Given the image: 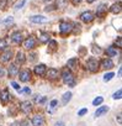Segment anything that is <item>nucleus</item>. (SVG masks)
I'll use <instances>...</instances> for the list:
<instances>
[{
  "mask_svg": "<svg viewBox=\"0 0 122 126\" xmlns=\"http://www.w3.org/2000/svg\"><path fill=\"white\" fill-rule=\"evenodd\" d=\"M88 112V109H81L79 112H78V116H83V115H85Z\"/></svg>",
  "mask_w": 122,
  "mask_h": 126,
  "instance_id": "72a5a7b5",
  "label": "nucleus"
},
{
  "mask_svg": "<svg viewBox=\"0 0 122 126\" xmlns=\"http://www.w3.org/2000/svg\"><path fill=\"white\" fill-rule=\"evenodd\" d=\"M4 76H5V69H4L3 66H0V78L4 77Z\"/></svg>",
  "mask_w": 122,
  "mask_h": 126,
  "instance_id": "f704fd0d",
  "label": "nucleus"
},
{
  "mask_svg": "<svg viewBox=\"0 0 122 126\" xmlns=\"http://www.w3.org/2000/svg\"><path fill=\"white\" fill-rule=\"evenodd\" d=\"M86 67H88V69H89L90 72L95 73V72H97V71H99V67H100V62H99L96 58L91 57V58L88 61V63H86Z\"/></svg>",
  "mask_w": 122,
  "mask_h": 126,
  "instance_id": "f03ea898",
  "label": "nucleus"
},
{
  "mask_svg": "<svg viewBox=\"0 0 122 126\" xmlns=\"http://www.w3.org/2000/svg\"><path fill=\"white\" fill-rule=\"evenodd\" d=\"M67 4H68L67 0H57V6H58V8H60V9L66 8V6H67Z\"/></svg>",
  "mask_w": 122,
  "mask_h": 126,
  "instance_id": "b1692460",
  "label": "nucleus"
},
{
  "mask_svg": "<svg viewBox=\"0 0 122 126\" xmlns=\"http://www.w3.org/2000/svg\"><path fill=\"white\" fill-rule=\"evenodd\" d=\"M25 54L22 53V52H17V54H16V62L19 63V64H22V63L25 62Z\"/></svg>",
  "mask_w": 122,
  "mask_h": 126,
  "instance_id": "5701e85b",
  "label": "nucleus"
},
{
  "mask_svg": "<svg viewBox=\"0 0 122 126\" xmlns=\"http://www.w3.org/2000/svg\"><path fill=\"white\" fill-rule=\"evenodd\" d=\"M105 11H106V6H105L104 4H101V5L97 8V16H101Z\"/></svg>",
  "mask_w": 122,
  "mask_h": 126,
  "instance_id": "393cba45",
  "label": "nucleus"
},
{
  "mask_svg": "<svg viewBox=\"0 0 122 126\" xmlns=\"http://www.w3.org/2000/svg\"><path fill=\"white\" fill-rule=\"evenodd\" d=\"M20 109H21V111L24 112V114H30L31 111H32V104L30 103V101H27V100H25V101H22L21 104H20Z\"/></svg>",
  "mask_w": 122,
  "mask_h": 126,
  "instance_id": "20e7f679",
  "label": "nucleus"
},
{
  "mask_svg": "<svg viewBox=\"0 0 122 126\" xmlns=\"http://www.w3.org/2000/svg\"><path fill=\"white\" fill-rule=\"evenodd\" d=\"M30 20H31V22H33V24H44V22L48 21V19L44 17V16H42V15H35V16H31Z\"/></svg>",
  "mask_w": 122,
  "mask_h": 126,
  "instance_id": "6e6552de",
  "label": "nucleus"
},
{
  "mask_svg": "<svg viewBox=\"0 0 122 126\" xmlns=\"http://www.w3.org/2000/svg\"><path fill=\"white\" fill-rule=\"evenodd\" d=\"M110 11L112 13V14H120L121 13V3L118 1V3H115L111 8H110Z\"/></svg>",
  "mask_w": 122,
  "mask_h": 126,
  "instance_id": "f3484780",
  "label": "nucleus"
},
{
  "mask_svg": "<svg viewBox=\"0 0 122 126\" xmlns=\"http://www.w3.org/2000/svg\"><path fill=\"white\" fill-rule=\"evenodd\" d=\"M10 99H11V94L9 93V90H8V89H4V90L0 92V100H1L4 104H5V103H8Z\"/></svg>",
  "mask_w": 122,
  "mask_h": 126,
  "instance_id": "9d476101",
  "label": "nucleus"
},
{
  "mask_svg": "<svg viewBox=\"0 0 122 126\" xmlns=\"http://www.w3.org/2000/svg\"><path fill=\"white\" fill-rule=\"evenodd\" d=\"M121 95H122V90L118 89V90L113 94V99H121Z\"/></svg>",
  "mask_w": 122,
  "mask_h": 126,
  "instance_id": "c85d7f7f",
  "label": "nucleus"
},
{
  "mask_svg": "<svg viewBox=\"0 0 122 126\" xmlns=\"http://www.w3.org/2000/svg\"><path fill=\"white\" fill-rule=\"evenodd\" d=\"M22 45L26 49H32L36 46V40L33 37H27L25 41H22Z\"/></svg>",
  "mask_w": 122,
  "mask_h": 126,
  "instance_id": "423d86ee",
  "label": "nucleus"
},
{
  "mask_svg": "<svg viewBox=\"0 0 122 126\" xmlns=\"http://www.w3.org/2000/svg\"><path fill=\"white\" fill-rule=\"evenodd\" d=\"M80 1H81V0H73L74 4H78V3H80Z\"/></svg>",
  "mask_w": 122,
  "mask_h": 126,
  "instance_id": "79ce46f5",
  "label": "nucleus"
},
{
  "mask_svg": "<svg viewBox=\"0 0 122 126\" xmlns=\"http://www.w3.org/2000/svg\"><path fill=\"white\" fill-rule=\"evenodd\" d=\"M25 3H26V0H21V1H20V3H17V4H16V6H15V9H16V10H19V9H21V8H22V6L25 5Z\"/></svg>",
  "mask_w": 122,
  "mask_h": 126,
  "instance_id": "c756f323",
  "label": "nucleus"
},
{
  "mask_svg": "<svg viewBox=\"0 0 122 126\" xmlns=\"http://www.w3.org/2000/svg\"><path fill=\"white\" fill-rule=\"evenodd\" d=\"M54 126H64V122H62V121H59V122H57Z\"/></svg>",
  "mask_w": 122,
  "mask_h": 126,
  "instance_id": "a19ab883",
  "label": "nucleus"
},
{
  "mask_svg": "<svg viewBox=\"0 0 122 126\" xmlns=\"http://www.w3.org/2000/svg\"><path fill=\"white\" fill-rule=\"evenodd\" d=\"M107 111H108V106H100V108L95 111V116H96V117H99V116H101V115L106 114Z\"/></svg>",
  "mask_w": 122,
  "mask_h": 126,
  "instance_id": "a211bd4d",
  "label": "nucleus"
},
{
  "mask_svg": "<svg viewBox=\"0 0 122 126\" xmlns=\"http://www.w3.org/2000/svg\"><path fill=\"white\" fill-rule=\"evenodd\" d=\"M49 41V35L47 33V32H42L41 35H40V42L41 43H46V42H48Z\"/></svg>",
  "mask_w": 122,
  "mask_h": 126,
  "instance_id": "4be33fe9",
  "label": "nucleus"
},
{
  "mask_svg": "<svg viewBox=\"0 0 122 126\" xmlns=\"http://www.w3.org/2000/svg\"><path fill=\"white\" fill-rule=\"evenodd\" d=\"M30 79H31V72H30L28 69H24V71L20 72V80H21V82L26 83V82H28Z\"/></svg>",
  "mask_w": 122,
  "mask_h": 126,
  "instance_id": "1a4fd4ad",
  "label": "nucleus"
},
{
  "mask_svg": "<svg viewBox=\"0 0 122 126\" xmlns=\"http://www.w3.org/2000/svg\"><path fill=\"white\" fill-rule=\"evenodd\" d=\"M8 72H9V76H10V77H15V76L19 74V67H17L16 64H10Z\"/></svg>",
  "mask_w": 122,
  "mask_h": 126,
  "instance_id": "dca6fc26",
  "label": "nucleus"
},
{
  "mask_svg": "<svg viewBox=\"0 0 122 126\" xmlns=\"http://www.w3.org/2000/svg\"><path fill=\"white\" fill-rule=\"evenodd\" d=\"M62 79H63V82L66 83V84H68V85H74L75 84V80H74V76H73V73L68 69V68H66V69H63V72H62Z\"/></svg>",
  "mask_w": 122,
  "mask_h": 126,
  "instance_id": "f257e3e1",
  "label": "nucleus"
},
{
  "mask_svg": "<svg viewBox=\"0 0 122 126\" xmlns=\"http://www.w3.org/2000/svg\"><path fill=\"white\" fill-rule=\"evenodd\" d=\"M46 76H47V78L48 79H55V78H58V76H59V72L57 71V69H54V68H49L48 71H46Z\"/></svg>",
  "mask_w": 122,
  "mask_h": 126,
  "instance_id": "f8f14e48",
  "label": "nucleus"
},
{
  "mask_svg": "<svg viewBox=\"0 0 122 126\" xmlns=\"http://www.w3.org/2000/svg\"><path fill=\"white\" fill-rule=\"evenodd\" d=\"M11 41H13L15 45H20V43H22V41H24V38H22V33H21V32H14V33L11 35Z\"/></svg>",
  "mask_w": 122,
  "mask_h": 126,
  "instance_id": "9b49d317",
  "label": "nucleus"
},
{
  "mask_svg": "<svg viewBox=\"0 0 122 126\" xmlns=\"http://www.w3.org/2000/svg\"><path fill=\"white\" fill-rule=\"evenodd\" d=\"M44 1H51V0H44Z\"/></svg>",
  "mask_w": 122,
  "mask_h": 126,
  "instance_id": "c03bdc74",
  "label": "nucleus"
},
{
  "mask_svg": "<svg viewBox=\"0 0 122 126\" xmlns=\"http://www.w3.org/2000/svg\"><path fill=\"white\" fill-rule=\"evenodd\" d=\"M106 53H107V56H108V57H115V56L117 54V49H116V47L110 46V47H107Z\"/></svg>",
  "mask_w": 122,
  "mask_h": 126,
  "instance_id": "aec40b11",
  "label": "nucleus"
},
{
  "mask_svg": "<svg viewBox=\"0 0 122 126\" xmlns=\"http://www.w3.org/2000/svg\"><path fill=\"white\" fill-rule=\"evenodd\" d=\"M6 47H8V42H6V40L1 38V40H0V51H3V49H5Z\"/></svg>",
  "mask_w": 122,
  "mask_h": 126,
  "instance_id": "bb28decb",
  "label": "nucleus"
},
{
  "mask_svg": "<svg viewBox=\"0 0 122 126\" xmlns=\"http://www.w3.org/2000/svg\"><path fill=\"white\" fill-rule=\"evenodd\" d=\"M72 93L70 92H67L64 95H63V98H62V103H63V105H67L69 101H70V99H72Z\"/></svg>",
  "mask_w": 122,
  "mask_h": 126,
  "instance_id": "412c9836",
  "label": "nucleus"
},
{
  "mask_svg": "<svg viewBox=\"0 0 122 126\" xmlns=\"http://www.w3.org/2000/svg\"><path fill=\"white\" fill-rule=\"evenodd\" d=\"M21 126H32V124H31V121L30 120H22L21 121Z\"/></svg>",
  "mask_w": 122,
  "mask_h": 126,
  "instance_id": "7c9ffc66",
  "label": "nucleus"
},
{
  "mask_svg": "<svg viewBox=\"0 0 122 126\" xmlns=\"http://www.w3.org/2000/svg\"><path fill=\"white\" fill-rule=\"evenodd\" d=\"M78 63H79V61H78V58H70L69 61H68V63H67V66H68V68H77L78 67Z\"/></svg>",
  "mask_w": 122,
  "mask_h": 126,
  "instance_id": "6ab92c4d",
  "label": "nucleus"
},
{
  "mask_svg": "<svg viewBox=\"0 0 122 126\" xmlns=\"http://www.w3.org/2000/svg\"><path fill=\"white\" fill-rule=\"evenodd\" d=\"M13 21H14V19L10 16L9 19H5V20H4V24H5V25H8V24H13Z\"/></svg>",
  "mask_w": 122,
  "mask_h": 126,
  "instance_id": "2f4dec72",
  "label": "nucleus"
},
{
  "mask_svg": "<svg viewBox=\"0 0 122 126\" xmlns=\"http://www.w3.org/2000/svg\"><path fill=\"white\" fill-rule=\"evenodd\" d=\"M31 124H32V126H43V125H44V117H43L42 115L37 114V115L33 116Z\"/></svg>",
  "mask_w": 122,
  "mask_h": 126,
  "instance_id": "39448f33",
  "label": "nucleus"
},
{
  "mask_svg": "<svg viewBox=\"0 0 122 126\" xmlns=\"http://www.w3.org/2000/svg\"><path fill=\"white\" fill-rule=\"evenodd\" d=\"M46 71H47V67L44 64H38V66L35 67V74L36 76H44Z\"/></svg>",
  "mask_w": 122,
  "mask_h": 126,
  "instance_id": "4468645a",
  "label": "nucleus"
},
{
  "mask_svg": "<svg viewBox=\"0 0 122 126\" xmlns=\"http://www.w3.org/2000/svg\"><path fill=\"white\" fill-rule=\"evenodd\" d=\"M116 120L118 121V124H121V122H122V120H121V112H120V114L116 116Z\"/></svg>",
  "mask_w": 122,
  "mask_h": 126,
  "instance_id": "58836bf2",
  "label": "nucleus"
},
{
  "mask_svg": "<svg viewBox=\"0 0 122 126\" xmlns=\"http://www.w3.org/2000/svg\"><path fill=\"white\" fill-rule=\"evenodd\" d=\"M57 105H58V101H57V100H52V101H51V108H52V109L55 108Z\"/></svg>",
  "mask_w": 122,
  "mask_h": 126,
  "instance_id": "c9c22d12",
  "label": "nucleus"
},
{
  "mask_svg": "<svg viewBox=\"0 0 122 126\" xmlns=\"http://www.w3.org/2000/svg\"><path fill=\"white\" fill-rule=\"evenodd\" d=\"M80 20L83 22H91L94 20V14L90 13V11H84L81 15H80Z\"/></svg>",
  "mask_w": 122,
  "mask_h": 126,
  "instance_id": "0eeeda50",
  "label": "nucleus"
},
{
  "mask_svg": "<svg viewBox=\"0 0 122 126\" xmlns=\"http://www.w3.org/2000/svg\"><path fill=\"white\" fill-rule=\"evenodd\" d=\"M94 1H95V0H88V3H90V4H91V3H94Z\"/></svg>",
  "mask_w": 122,
  "mask_h": 126,
  "instance_id": "37998d69",
  "label": "nucleus"
},
{
  "mask_svg": "<svg viewBox=\"0 0 122 126\" xmlns=\"http://www.w3.org/2000/svg\"><path fill=\"white\" fill-rule=\"evenodd\" d=\"M11 58H13V52H11V51H5L1 56H0V61H1L3 63L9 62Z\"/></svg>",
  "mask_w": 122,
  "mask_h": 126,
  "instance_id": "2eb2a0df",
  "label": "nucleus"
},
{
  "mask_svg": "<svg viewBox=\"0 0 122 126\" xmlns=\"http://www.w3.org/2000/svg\"><path fill=\"white\" fill-rule=\"evenodd\" d=\"M20 93H26V94H30V93H31V90H30V88H25L24 90H20Z\"/></svg>",
  "mask_w": 122,
  "mask_h": 126,
  "instance_id": "4c0bfd02",
  "label": "nucleus"
},
{
  "mask_svg": "<svg viewBox=\"0 0 122 126\" xmlns=\"http://www.w3.org/2000/svg\"><path fill=\"white\" fill-rule=\"evenodd\" d=\"M116 45H117L118 47H121V45H122V43H121V37H118V38H117V41H116Z\"/></svg>",
  "mask_w": 122,
  "mask_h": 126,
  "instance_id": "ea45409f",
  "label": "nucleus"
},
{
  "mask_svg": "<svg viewBox=\"0 0 122 126\" xmlns=\"http://www.w3.org/2000/svg\"><path fill=\"white\" fill-rule=\"evenodd\" d=\"M72 30H73V24H72V22H68V21L60 22V25H59V31H60V33L66 35V33H69Z\"/></svg>",
  "mask_w": 122,
  "mask_h": 126,
  "instance_id": "7ed1b4c3",
  "label": "nucleus"
},
{
  "mask_svg": "<svg viewBox=\"0 0 122 126\" xmlns=\"http://www.w3.org/2000/svg\"><path fill=\"white\" fill-rule=\"evenodd\" d=\"M113 77H115V74H113L112 72H111V73H106V74L104 76V80H105V82H108V80H111Z\"/></svg>",
  "mask_w": 122,
  "mask_h": 126,
  "instance_id": "cd10ccee",
  "label": "nucleus"
},
{
  "mask_svg": "<svg viewBox=\"0 0 122 126\" xmlns=\"http://www.w3.org/2000/svg\"><path fill=\"white\" fill-rule=\"evenodd\" d=\"M102 101H104V98H102V96H97L96 99H94V100H93V105L97 106V105H100Z\"/></svg>",
  "mask_w": 122,
  "mask_h": 126,
  "instance_id": "a878e982",
  "label": "nucleus"
},
{
  "mask_svg": "<svg viewBox=\"0 0 122 126\" xmlns=\"http://www.w3.org/2000/svg\"><path fill=\"white\" fill-rule=\"evenodd\" d=\"M49 47H51L52 49H54V48L57 47V42H55V41H49Z\"/></svg>",
  "mask_w": 122,
  "mask_h": 126,
  "instance_id": "473e14b6",
  "label": "nucleus"
},
{
  "mask_svg": "<svg viewBox=\"0 0 122 126\" xmlns=\"http://www.w3.org/2000/svg\"><path fill=\"white\" fill-rule=\"evenodd\" d=\"M11 85H13V88H14V89H20V85H19L16 82H13V83H11Z\"/></svg>",
  "mask_w": 122,
  "mask_h": 126,
  "instance_id": "e433bc0d",
  "label": "nucleus"
},
{
  "mask_svg": "<svg viewBox=\"0 0 122 126\" xmlns=\"http://www.w3.org/2000/svg\"><path fill=\"white\" fill-rule=\"evenodd\" d=\"M100 66H101V68L110 69V68H112V67H113V62H112V59H111V58H105V59L100 63Z\"/></svg>",
  "mask_w": 122,
  "mask_h": 126,
  "instance_id": "ddd939ff",
  "label": "nucleus"
}]
</instances>
